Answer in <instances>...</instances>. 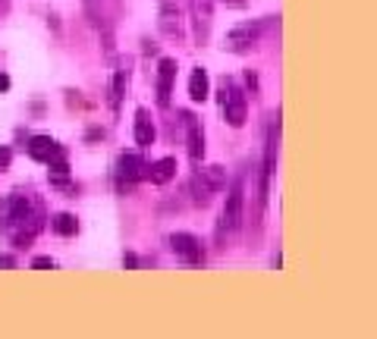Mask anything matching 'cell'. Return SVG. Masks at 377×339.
Returning <instances> with one entry per match:
<instances>
[{
  "label": "cell",
  "mask_w": 377,
  "mask_h": 339,
  "mask_svg": "<svg viewBox=\"0 0 377 339\" xmlns=\"http://www.w3.org/2000/svg\"><path fill=\"white\" fill-rule=\"evenodd\" d=\"M29 157H35V161H41V163H54V161H60V157H67V151H63V145H57L51 135H35V139L29 141Z\"/></svg>",
  "instance_id": "cell-11"
},
{
  "label": "cell",
  "mask_w": 377,
  "mask_h": 339,
  "mask_svg": "<svg viewBox=\"0 0 377 339\" xmlns=\"http://www.w3.org/2000/svg\"><path fill=\"white\" fill-rule=\"evenodd\" d=\"M170 248H173L176 258L185 261V264H201V261H205V248H201V242L195 236H189V233H173Z\"/></svg>",
  "instance_id": "cell-9"
},
{
  "label": "cell",
  "mask_w": 377,
  "mask_h": 339,
  "mask_svg": "<svg viewBox=\"0 0 377 339\" xmlns=\"http://www.w3.org/2000/svg\"><path fill=\"white\" fill-rule=\"evenodd\" d=\"M227 185V176H223V167H207V170H198L192 179V201L198 207L211 204V195L220 192Z\"/></svg>",
  "instance_id": "cell-3"
},
{
  "label": "cell",
  "mask_w": 377,
  "mask_h": 339,
  "mask_svg": "<svg viewBox=\"0 0 377 339\" xmlns=\"http://www.w3.org/2000/svg\"><path fill=\"white\" fill-rule=\"evenodd\" d=\"M10 161H13V151H10V148H0V173L10 167Z\"/></svg>",
  "instance_id": "cell-19"
},
{
  "label": "cell",
  "mask_w": 377,
  "mask_h": 339,
  "mask_svg": "<svg viewBox=\"0 0 377 339\" xmlns=\"http://www.w3.org/2000/svg\"><path fill=\"white\" fill-rule=\"evenodd\" d=\"M32 267H35V270H54V261L51 258H35Z\"/></svg>",
  "instance_id": "cell-20"
},
{
  "label": "cell",
  "mask_w": 377,
  "mask_h": 339,
  "mask_svg": "<svg viewBox=\"0 0 377 339\" xmlns=\"http://www.w3.org/2000/svg\"><path fill=\"white\" fill-rule=\"evenodd\" d=\"M161 35L170 41H183L185 29H183V13H179L176 0H161Z\"/></svg>",
  "instance_id": "cell-8"
},
{
  "label": "cell",
  "mask_w": 377,
  "mask_h": 339,
  "mask_svg": "<svg viewBox=\"0 0 377 339\" xmlns=\"http://www.w3.org/2000/svg\"><path fill=\"white\" fill-rule=\"evenodd\" d=\"M45 217H41V204L32 201L29 195H7L0 198V229L13 236L16 248H25V245L35 239V233L41 229Z\"/></svg>",
  "instance_id": "cell-1"
},
{
  "label": "cell",
  "mask_w": 377,
  "mask_h": 339,
  "mask_svg": "<svg viewBox=\"0 0 377 339\" xmlns=\"http://www.w3.org/2000/svg\"><path fill=\"white\" fill-rule=\"evenodd\" d=\"M126 82H129V73H126V67H119L117 73H113V85H111V107L113 110H119V101H123V95H126Z\"/></svg>",
  "instance_id": "cell-17"
},
{
  "label": "cell",
  "mask_w": 377,
  "mask_h": 339,
  "mask_svg": "<svg viewBox=\"0 0 377 339\" xmlns=\"http://www.w3.org/2000/svg\"><path fill=\"white\" fill-rule=\"evenodd\" d=\"M220 107H223V119H227L233 129L245 123V113H249V101H245V91L239 89L233 79H223V91H220Z\"/></svg>",
  "instance_id": "cell-2"
},
{
  "label": "cell",
  "mask_w": 377,
  "mask_h": 339,
  "mask_svg": "<svg viewBox=\"0 0 377 339\" xmlns=\"http://www.w3.org/2000/svg\"><path fill=\"white\" fill-rule=\"evenodd\" d=\"M135 145L139 148H148L155 145V123H151L148 110H135Z\"/></svg>",
  "instance_id": "cell-14"
},
{
  "label": "cell",
  "mask_w": 377,
  "mask_h": 339,
  "mask_svg": "<svg viewBox=\"0 0 377 339\" xmlns=\"http://www.w3.org/2000/svg\"><path fill=\"white\" fill-rule=\"evenodd\" d=\"M7 89H10V75L0 73V91H7Z\"/></svg>",
  "instance_id": "cell-22"
},
{
  "label": "cell",
  "mask_w": 377,
  "mask_h": 339,
  "mask_svg": "<svg viewBox=\"0 0 377 339\" xmlns=\"http://www.w3.org/2000/svg\"><path fill=\"white\" fill-rule=\"evenodd\" d=\"M123 264H126V267H129V270H133V267H135V264H139V261H135V255H126V258H123Z\"/></svg>",
  "instance_id": "cell-23"
},
{
  "label": "cell",
  "mask_w": 377,
  "mask_h": 339,
  "mask_svg": "<svg viewBox=\"0 0 377 339\" xmlns=\"http://www.w3.org/2000/svg\"><path fill=\"white\" fill-rule=\"evenodd\" d=\"M145 173H148V163L141 161L135 151H129V154H119V161H117L119 183H139V179H145Z\"/></svg>",
  "instance_id": "cell-13"
},
{
  "label": "cell",
  "mask_w": 377,
  "mask_h": 339,
  "mask_svg": "<svg viewBox=\"0 0 377 339\" xmlns=\"http://www.w3.org/2000/svg\"><path fill=\"white\" fill-rule=\"evenodd\" d=\"M189 10H192L195 41L207 45V38H211V19H214V0H189Z\"/></svg>",
  "instance_id": "cell-7"
},
{
  "label": "cell",
  "mask_w": 377,
  "mask_h": 339,
  "mask_svg": "<svg viewBox=\"0 0 377 339\" xmlns=\"http://www.w3.org/2000/svg\"><path fill=\"white\" fill-rule=\"evenodd\" d=\"M145 176H148L155 185L170 183V179L176 176V161H173V157H163V161L151 163V167H148V173H145Z\"/></svg>",
  "instance_id": "cell-15"
},
{
  "label": "cell",
  "mask_w": 377,
  "mask_h": 339,
  "mask_svg": "<svg viewBox=\"0 0 377 339\" xmlns=\"http://www.w3.org/2000/svg\"><path fill=\"white\" fill-rule=\"evenodd\" d=\"M176 60L163 57L157 63V107H170V95H173V79H176Z\"/></svg>",
  "instance_id": "cell-10"
},
{
  "label": "cell",
  "mask_w": 377,
  "mask_h": 339,
  "mask_svg": "<svg viewBox=\"0 0 377 339\" xmlns=\"http://www.w3.org/2000/svg\"><path fill=\"white\" fill-rule=\"evenodd\" d=\"M242 189H245V179L239 176L236 183H233V189H229V195H227V204H223L217 236L233 233V229H239V223H242V207H245V192H242Z\"/></svg>",
  "instance_id": "cell-4"
},
{
  "label": "cell",
  "mask_w": 377,
  "mask_h": 339,
  "mask_svg": "<svg viewBox=\"0 0 377 339\" xmlns=\"http://www.w3.org/2000/svg\"><path fill=\"white\" fill-rule=\"evenodd\" d=\"M10 267H16V258L13 255H0V270H10Z\"/></svg>",
  "instance_id": "cell-21"
},
{
  "label": "cell",
  "mask_w": 377,
  "mask_h": 339,
  "mask_svg": "<svg viewBox=\"0 0 377 339\" xmlns=\"http://www.w3.org/2000/svg\"><path fill=\"white\" fill-rule=\"evenodd\" d=\"M277 139H280V123H271L267 129V151H264V163H261V185H258V204H267L271 195V176L277 170Z\"/></svg>",
  "instance_id": "cell-5"
},
{
  "label": "cell",
  "mask_w": 377,
  "mask_h": 339,
  "mask_svg": "<svg viewBox=\"0 0 377 339\" xmlns=\"http://www.w3.org/2000/svg\"><path fill=\"white\" fill-rule=\"evenodd\" d=\"M261 32H264V23H261V19H255V23H242L227 35V45L223 47L233 51V54H245V51H251V47L258 45Z\"/></svg>",
  "instance_id": "cell-6"
},
{
  "label": "cell",
  "mask_w": 377,
  "mask_h": 339,
  "mask_svg": "<svg viewBox=\"0 0 377 339\" xmlns=\"http://www.w3.org/2000/svg\"><path fill=\"white\" fill-rule=\"evenodd\" d=\"M207 95H211V82H207V73L205 69H192V75H189V97L192 101H207Z\"/></svg>",
  "instance_id": "cell-16"
},
{
  "label": "cell",
  "mask_w": 377,
  "mask_h": 339,
  "mask_svg": "<svg viewBox=\"0 0 377 339\" xmlns=\"http://www.w3.org/2000/svg\"><path fill=\"white\" fill-rule=\"evenodd\" d=\"M54 233H60V236H76V233H79V220H76L73 214H57L54 217Z\"/></svg>",
  "instance_id": "cell-18"
},
{
  "label": "cell",
  "mask_w": 377,
  "mask_h": 339,
  "mask_svg": "<svg viewBox=\"0 0 377 339\" xmlns=\"http://www.w3.org/2000/svg\"><path fill=\"white\" fill-rule=\"evenodd\" d=\"M183 123H185V148H189V157H192L195 163H201V157H205V132H201V123L192 113H183Z\"/></svg>",
  "instance_id": "cell-12"
},
{
  "label": "cell",
  "mask_w": 377,
  "mask_h": 339,
  "mask_svg": "<svg viewBox=\"0 0 377 339\" xmlns=\"http://www.w3.org/2000/svg\"><path fill=\"white\" fill-rule=\"evenodd\" d=\"M227 7H245V0H223Z\"/></svg>",
  "instance_id": "cell-24"
}]
</instances>
